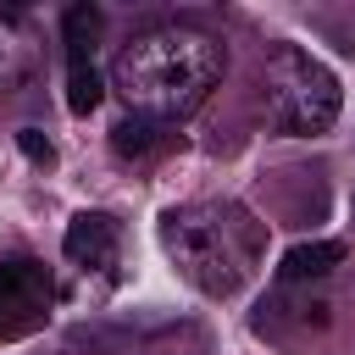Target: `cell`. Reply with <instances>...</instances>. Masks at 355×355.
<instances>
[{
    "instance_id": "cell-1",
    "label": "cell",
    "mask_w": 355,
    "mask_h": 355,
    "mask_svg": "<svg viewBox=\"0 0 355 355\" xmlns=\"http://www.w3.org/2000/svg\"><path fill=\"white\" fill-rule=\"evenodd\" d=\"M227 55L205 28H183V22H161L133 33L116 61H111V83L122 89V100L133 105V116L150 122H172L189 116L222 78Z\"/></svg>"
},
{
    "instance_id": "cell-2",
    "label": "cell",
    "mask_w": 355,
    "mask_h": 355,
    "mask_svg": "<svg viewBox=\"0 0 355 355\" xmlns=\"http://www.w3.org/2000/svg\"><path fill=\"white\" fill-rule=\"evenodd\" d=\"M161 250L211 300H227L255 272V222L239 205H172L161 216Z\"/></svg>"
},
{
    "instance_id": "cell-3",
    "label": "cell",
    "mask_w": 355,
    "mask_h": 355,
    "mask_svg": "<svg viewBox=\"0 0 355 355\" xmlns=\"http://www.w3.org/2000/svg\"><path fill=\"white\" fill-rule=\"evenodd\" d=\"M261 89H266V116L283 133H327L338 122V105H344L338 78L300 44H277L266 55Z\"/></svg>"
},
{
    "instance_id": "cell-4",
    "label": "cell",
    "mask_w": 355,
    "mask_h": 355,
    "mask_svg": "<svg viewBox=\"0 0 355 355\" xmlns=\"http://www.w3.org/2000/svg\"><path fill=\"white\" fill-rule=\"evenodd\" d=\"M50 300H55V283L39 261H28V255L0 261V338L39 327L50 316Z\"/></svg>"
},
{
    "instance_id": "cell-5",
    "label": "cell",
    "mask_w": 355,
    "mask_h": 355,
    "mask_svg": "<svg viewBox=\"0 0 355 355\" xmlns=\"http://www.w3.org/2000/svg\"><path fill=\"white\" fill-rule=\"evenodd\" d=\"M61 250H67V261L83 266V272H111V266H116V250H122V233H116V222H111L105 211H83V216L67 222Z\"/></svg>"
},
{
    "instance_id": "cell-6",
    "label": "cell",
    "mask_w": 355,
    "mask_h": 355,
    "mask_svg": "<svg viewBox=\"0 0 355 355\" xmlns=\"http://www.w3.org/2000/svg\"><path fill=\"white\" fill-rule=\"evenodd\" d=\"M338 261H344V244L311 239V244H294V250L277 261V277H283V283H311V277H327Z\"/></svg>"
},
{
    "instance_id": "cell-7",
    "label": "cell",
    "mask_w": 355,
    "mask_h": 355,
    "mask_svg": "<svg viewBox=\"0 0 355 355\" xmlns=\"http://www.w3.org/2000/svg\"><path fill=\"white\" fill-rule=\"evenodd\" d=\"M33 78V55L22 44V33L11 28V17H0V94H17Z\"/></svg>"
},
{
    "instance_id": "cell-8",
    "label": "cell",
    "mask_w": 355,
    "mask_h": 355,
    "mask_svg": "<svg viewBox=\"0 0 355 355\" xmlns=\"http://www.w3.org/2000/svg\"><path fill=\"white\" fill-rule=\"evenodd\" d=\"M94 39H100V11H94V6H67V11H61L67 61H89V55H94Z\"/></svg>"
},
{
    "instance_id": "cell-9",
    "label": "cell",
    "mask_w": 355,
    "mask_h": 355,
    "mask_svg": "<svg viewBox=\"0 0 355 355\" xmlns=\"http://www.w3.org/2000/svg\"><path fill=\"white\" fill-rule=\"evenodd\" d=\"M100 100H105V83H100L94 61H67V111L89 116Z\"/></svg>"
},
{
    "instance_id": "cell-10",
    "label": "cell",
    "mask_w": 355,
    "mask_h": 355,
    "mask_svg": "<svg viewBox=\"0 0 355 355\" xmlns=\"http://www.w3.org/2000/svg\"><path fill=\"white\" fill-rule=\"evenodd\" d=\"M155 139H161V133H155L150 116H122V122L111 128V150H116V155H150Z\"/></svg>"
},
{
    "instance_id": "cell-11",
    "label": "cell",
    "mask_w": 355,
    "mask_h": 355,
    "mask_svg": "<svg viewBox=\"0 0 355 355\" xmlns=\"http://www.w3.org/2000/svg\"><path fill=\"white\" fill-rule=\"evenodd\" d=\"M17 144H22V155H28V161H39V166H50V155H55V150H50V139H44L39 128H22V133H17Z\"/></svg>"
}]
</instances>
